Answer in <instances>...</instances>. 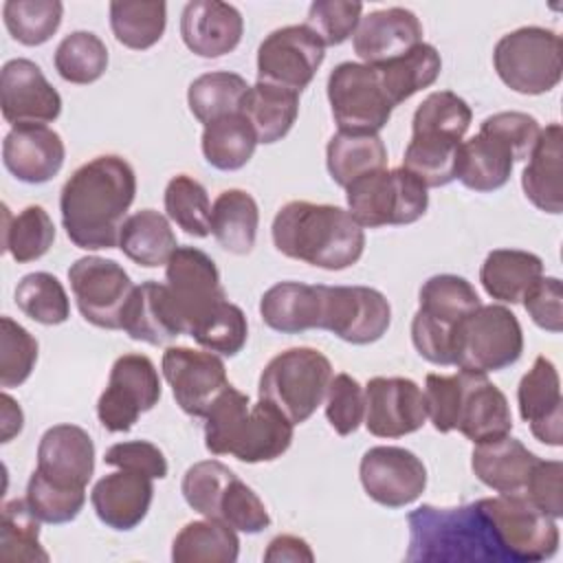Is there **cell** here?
<instances>
[{
	"mask_svg": "<svg viewBox=\"0 0 563 563\" xmlns=\"http://www.w3.org/2000/svg\"><path fill=\"white\" fill-rule=\"evenodd\" d=\"M537 455L510 433L475 444L471 468L475 477L499 495H523Z\"/></svg>",
	"mask_w": 563,
	"mask_h": 563,
	"instance_id": "28",
	"label": "cell"
},
{
	"mask_svg": "<svg viewBox=\"0 0 563 563\" xmlns=\"http://www.w3.org/2000/svg\"><path fill=\"white\" fill-rule=\"evenodd\" d=\"M260 209L255 198L244 189H224L211 205V233L216 242L233 253L249 255L255 246Z\"/></svg>",
	"mask_w": 563,
	"mask_h": 563,
	"instance_id": "37",
	"label": "cell"
},
{
	"mask_svg": "<svg viewBox=\"0 0 563 563\" xmlns=\"http://www.w3.org/2000/svg\"><path fill=\"white\" fill-rule=\"evenodd\" d=\"M240 114L251 123L257 143L271 145L282 141L297 121L299 95L273 84L255 81L249 86Z\"/></svg>",
	"mask_w": 563,
	"mask_h": 563,
	"instance_id": "32",
	"label": "cell"
},
{
	"mask_svg": "<svg viewBox=\"0 0 563 563\" xmlns=\"http://www.w3.org/2000/svg\"><path fill=\"white\" fill-rule=\"evenodd\" d=\"M473 112L471 106L451 90H435L422 99L411 119V134H446L464 141Z\"/></svg>",
	"mask_w": 563,
	"mask_h": 563,
	"instance_id": "50",
	"label": "cell"
},
{
	"mask_svg": "<svg viewBox=\"0 0 563 563\" xmlns=\"http://www.w3.org/2000/svg\"><path fill=\"white\" fill-rule=\"evenodd\" d=\"M367 431L376 438H402L427 422L424 394L405 376H374L365 385Z\"/></svg>",
	"mask_w": 563,
	"mask_h": 563,
	"instance_id": "18",
	"label": "cell"
},
{
	"mask_svg": "<svg viewBox=\"0 0 563 563\" xmlns=\"http://www.w3.org/2000/svg\"><path fill=\"white\" fill-rule=\"evenodd\" d=\"M563 462L559 460H537L526 482L523 495L539 506L550 517H563Z\"/></svg>",
	"mask_w": 563,
	"mask_h": 563,
	"instance_id": "62",
	"label": "cell"
},
{
	"mask_svg": "<svg viewBox=\"0 0 563 563\" xmlns=\"http://www.w3.org/2000/svg\"><path fill=\"white\" fill-rule=\"evenodd\" d=\"M323 284L279 282L260 299L262 321L282 334H299L321 328Z\"/></svg>",
	"mask_w": 563,
	"mask_h": 563,
	"instance_id": "30",
	"label": "cell"
},
{
	"mask_svg": "<svg viewBox=\"0 0 563 563\" xmlns=\"http://www.w3.org/2000/svg\"><path fill=\"white\" fill-rule=\"evenodd\" d=\"M422 42L418 15L405 7L378 9L361 18L352 46L363 64L378 66L391 62Z\"/></svg>",
	"mask_w": 563,
	"mask_h": 563,
	"instance_id": "22",
	"label": "cell"
},
{
	"mask_svg": "<svg viewBox=\"0 0 563 563\" xmlns=\"http://www.w3.org/2000/svg\"><path fill=\"white\" fill-rule=\"evenodd\" d=\"M271 235L282 255L323 271L350 268L365 251V229L336 205L290 200L275 213Z\"/></svg>",
	"mask_w": 563,
	"mask_h": 563,
	"instance_id": "2",
	"label": "cell"
},
{
	"mask_svg": "<svg viewBox=\"0 0 563 563\" xmlns=\"http://www.w3.org/2000/svg\"><path fill=\"white\" fill-rule=\"evenodd\" d=\"M37 339L11 317L0 319V385H22L37 363Z\"/></svg>",
	"mask_w": 563,
	"mask_h": 563,
	"instance_id": "53",
	"label": "cell"
},
{
	"mask_svg": "<svg viewBox=\"0 0 563 563\" xmlns=\"http://www.w3.org/2000/svg\"><path fill=\"white\" fill-rule=\"evenodd\" d=\"M55 242V224L48 211L40 205H29L15 216L2 213V249L18 262L29 264L51 251Z\"/></svg>",
	"mask_w": 563,
	"mask_h": 563,
	"instance_id": "41",
	"label": "cell"
},
{
	"mask_svg": "<svg viewBox=\"0 0 563 563\" xmlns=\"http://www.w3.org/2000/svg\"><path fill=\"white\" fill-rule=\"evenodd\" d=\"M103 462L110 464V466L123 468V471H134V473L147 475L152 479L167 477L165 453L147 440L117 442L106 451Z\"/></svg>",
	"mask_w": 563,
	"mask_h": 563,
	"instance_id": "61",
	"label": "cell"
},
{
	"mask_svg": "<svg viewBox=\"0 0 563 563\" xmlns=\"http://www.w3.org/2000/svg\"><path fill=\"white\" fill-rule=\"evenodd\" d=\"M325 165L330 178L345 189L356 178L385 169L387 147L376 132L339 130L325 145Z\"/></svg>",
	"mask_w": 563,
	"mask_h": 563,
	"instance_id": "35",
	"label": "cell"
},
{
	"mask_svg": "<svg viewBox=\"0 0 563 563\" xmlns=\"http://www.w3.org/2000/svg\"><path fill=\"white\" fill-rule=\"evenodd\" d=\"M35 468L57 484L86 488L95 473L92 438L77 424H55L46 429L37 444Z\"/></svg>",
	"mask_w": 563,
	"mask_h": 563,
	"instance_id": "26",
	"label": "cell"
},
{
	"mask_svg": "<svg viewBox=\"0 0 563 563\" xmlns=\"http://www.w3.org/2000/svg\"><path fill=\"white\" fill-rule=\"evenodd\" d=\"M165 284L183 317L185 334L227 299L216 262L196 246H178L165 264Z\"/></svg>",
	"mask_w": 563,
	"mask_h": 563,
	"instance_id": "16",
	"label": "cell"
},
{
	"mask_svg": "<svg viewBox=\"0 0 563 563\" xmlns=\"http://www.w3.org/2000/svg\"><path fill=\"white\" fill-rule=\"evenodd\" d=\"M266 563H312L314 552L306 539L295 534H277L264 550Z\"/></svg>",
	"mask_w": 563,
	"mask_h": 563,
	"instance_id": "63",
	"label": "cell"
},
{
	"mask_svg": "<svg viewBox=\"0 0 563 563\" xmlns=\"http://www.w3.org/2000/svg\"><path fill=\"white\" fill-rule=\"evenodd\" d=\"M57 75L77 86L97 81L108 68V48L92 31H73L55 48Z\"/></svg>",
	"mask_w": 563,
	"mask_h": 563,
	"instance_id": "45",
	"label": "cell"
},
{
	"mask_svg": "<svg viewBox=\"0 0 563 563\" xmlns=\"http://www.w3.org/2000/svg\"><path fill=\"white\" fill-rule=\"evenodd\" d=\"M161 369L176 405L191 418H205L229 385L222 358L209 350L169 345L163 352Z\"/></svg>",
	"mask_w": 563,
	"mask_h": 563,
	"instance_id": "15",
	"label": "cell"
},
{
	"mask_svg": "<svg viewBox=\"0 0 563 563\" xmlns=\"http://www.w3.org/2000/svg\"><path fill=\"white\" fill-rule=\"evenodd\" d=\"M455 429L473 444L501 438L512 431V413L506 394L486 374L460 369V398Z\"/></svg>",
	"mask_w": 563,
	"mask_h": 563,
	"instance_id": "20",
	"label": "cell"
},
{
	"mask_svg": "<svg viewBox=\"0 0 563 563\" xmlns=\"http://www.w3.org/2000/svg\"><path fill=\"white\" fill-rule=\"evenodd\" d=\"M325 418L339 435H350L361 427L365 418V387L354 376L345 372L332 376L325 391Z\"/></svg>",
	"mask_w": 563,
	"mask_h": 563,
	"instance_id": "57",
	"label": "cell"
},
{
	"mask_svg": "<svg viewBox=\"0 0 563 563\" xmlns=\"http://www.w3.org/2000/svg\"><path fill=\"white\" fill-rule=\"evenodd\" d=\"M64 15L59 0H7L2 4V20L9 35L24 46H40L48 42Z\"/></svg>",
	"mask_w": 563,
	"mask_h": 563,
	"instance_id": "46",
	"label": "cell"
},
{
	"mask_svg": "<svg viewBox=\"0 0 563 563\" xmlns=\"http://www.w3.org/2000/svg\"><path fill=\"white\" fill-rule=\"evenodd\" d=\"M460 139L446 134H411L405 147L402 167L420 178L427 189L444 187L457 176V152Z\"/></svg>",
	"mask_w": 563,
	"mask_h": 563,
	"instance_id": "43",
	"label": "cell"
},
{
	"mask_svg": "<svg viewBox=\"0 0 563 563\" xmlns=\"http://www.w3.org/2000/svg\"><path fill=\"white\" fill-rule=\"evenodd\" d=\"M233 477L235 473L220 460H202L185 471L180 493L196 512L216 519L220 497Z\"/></svg>",
	"mask_w": 563,
	"mask_h": 563,
	"instance_id": "54",
	"label": "cell"
},
{
	"mask_svg": "<svg viewBox=\"0 0 563 563\" xmlns=\"http://www.w3.org/2000/svg\"><path fill=\"white\" fill-rule=\"evenodd\" d=\"M40 519L31 512L26 499H13L2 506L0 559L2 561H48L40 543Z\"/></svg>",
	"mask_w": 563,
	"mask_h": 563,
	"instance_id": "49",
	"label": "cell"
},
{
	"mask_svg": "<svg viewBox=\"0 0 563 563\" xmlns=\"http://www.w3.org/2000/svg\"><path fill=\"white\" fill-rule=\"evenodd\" d=\"M427 185L405 167L365 174L345 187L347 211L363 229L411 224L427 213Z\"/></svg>",
	"mask_w": 563,
	"mask_h": 563,
	"instance_id": "6",
	"label": "cell"
},
{
	"mask_svg": "<svg viewBox=\"0 0 563 563\" xmlns=\"http://www.w3.org/2000/svg\"><path fill=\"white\" fill-rule=\"evenodd\" d=\"M409 563H506L479 501L438 508L422 504L407 515Z\"/></svg>",
	"mask_w": 563,
	"mask_h": 563,
	"instance_id": "4",
	"label": "cell"
},
{
	"mask_svg": "<svg viewBox=\"0 0 563 563\" xmlns=\"http://www.w3.org/2000/svg\"><path fill=\"white\" fill-rule=\"evenodd\" d=\"M2 409H0V418H2V442H11L24 427V413L18 405L15 398H11L7 391L0 398Z\"/></svg>",
	"mask_w": 563,
	"mask_h": 563,
	"instance_id": "64",
	"label": "cell"
},
{
	"mask_svg": "<svg viewBox=\"0 0 563 563\" xmlns=\"http://www.w3.org/2000/svg\"><path fill=\"white\" fill-rule=\"evenodd\" d=\"M376 70L391 106L396 108L398 103L407 101L422 88H429L435 84L442 70V57L433 44L420 42L409 53L391 62L378 64Z\"/></svg>",
	"mask_w": 563,
	"mask_h": 563,
	"instance_id": "39",
	"label": "cell"
},
{
	"mask_svg": "<svg viewBox=\"0 0 563 563\" xmlns=\"http://www.w3.org/2000/svg\"><path fill=\"white\" fill-rule=\"evenodd\" d=\"M136 196V174L119 154H101L77 167L59 194L62 227L84 251L119 246L125 213Z\"/></svg>",
	"mask_w": 563,
	"mask_h": 563,
	"instance_id": "1",
	"label": "cell"
},
{
	"mask_svg": "<svg viewBox=\"0 0 563 563\" xmlns=\"http://www.w3.org/2000/svg\"><path fill=\"white\" fill-rule=\"evenodd\" d=\"M15 306L42 325H59L70 317V301L62 282L44 271L29 273L18 282Z\"/></svg>",
	"mask_w": 563,
	"mask_h": 563,
	"instance_id": "48",
	"label": "cell"
},
{
	"mask_svg": "<svg viewBox=\"0 0 563 563\" xmlns=\"http://www.w3.org/2000/svg\"><path fill=\"white\" fill-rule=\"evenodd\" d=\"M332 363L314 347H288L275 354L260 374L257 396L292 424L306 422L325 400Z\"/></svg>",
	"mask_w": 563,
	"mask_h": 563,
	"instance_id": "5",
	"label": "cell"
},
{
	"mask_svg": "<svg viewBox=\"0 0 563 563\" xmlns=\"http://www.w3.org/2000/svg\"><path fill=\"white\" fill-rule=\"evenodd\" d=\"M512 167L515 158L510 147L501 139L479 130L475 136L460 143L455 178L466 189L488 194L508 183Z\"/></svg>",
	"mask_w": 563,
	"mask_h": 563,
	"instance_id": "31",
	"label": "cell"
},
{
	"mask_svg": "<svg viewBox=\"0 0 563 563\" xmlns=\"http://www.w3.org/2000/svg\"><path fill=\"white\" fill-rule=\"evenodd\" d=\"M238 554V530L211 517L185 523L172 541L174 563H235Z\"/></svg>",
	"mask_w": 563,
	"mask_h": 563,
	"instance_id": "38",
	"label": "cell"
},
{
	"mask_svg": "<svg viewBox=\"0 0 563 563\" xmlns=\"http://www.w3.org/2000/svg\"><path fill=\"white\" fill-rule=\"evenodd\" d=\"M521 303L541 330L552 334L563 330V284L559 277H539Z\"/></svg>",
	"mask_w": 563,
	"mask_h": 563,
	"instance_id": "59",
	"label": "cell"
},
{
	"mask_svg": "<svg viewBox=\"0 0 563 563\" xmlns=\"http://www.w3.org/2000/svg\"><path fill=\"white\" fill-rule=\"evenodd\" d=\"M539 277H543L541 257L521 249H495L479 268L484 290L501 303H519Z\"/></svg>",
	"mask_w": 563,
	"mask_h": 563,
	"instance_id": "33",
	"label": "cell"
},
{
	"mask_svg": "<svg viewBox=\"0 0 563 563\" xmlns=\"http://www.w3.org/2000/svg\"><path fill=\"white\" fill-rule=\"evenodd\" d=\"M163 387L154 363L145 354H123L112 363L106 389L97 400V418L110 433H125L141 413L154 409Z\"/></svg>",
	"mask_w": 563,
	"mask_h": 563,
	"instance_id": "11",
	"label": "cell"
},
{
	"mask_svg": "<svg viewBox=\"0 0 563 563\" xmlns=\"http://www.w3.org/2000/svg\"><path fill=\"white\" fill-rule=\"evenodd\" d=\"M477 501L493 526L506 563H537L556 554L561 539L556 519L526 495H497Z\"/></svg>",
	"mask_w": 563,
	"mask_h": 563,
	"instance_id": "9",
	"label": "cell"
},
{
	"mask_svg": "<svg viewBox=\"0 0 563 563\" xmlns=\"http://www.w3.org/2000/svg\"><path fill=\"white\" fill-rule=\"evenodd\" d=\"M323 59L325 46L306 24L275 29L257 48V81L299 95L314 79Z\"/></svg>",
	"mask_w": 563,
	"mask_h": 563,
	"instance_id": "12",
	"label": "cell"
},
{
	"mask_svg": "<svg viewBox=\"0 0 563 563\" xmlns=\"http://www.w3.org/2000/svg\"><path fill=\"white\" fill-rule=\"evenodd\" d=\"M165 213L178 229L194 238H207L211 233V202L207 189L187 174L169 178L163 194Z\"/></svg>",
	"mask_w": 563,
	"mask_h": 563,
	"instance_id": "47",
	"label": "cell"
},
{
	"mask_svg": "<svg viewBox=\"0 0 563 563\" xmlns=\"http://www.w3.org/2000/svg\"><path fill=\"white\" fill-rule=\"evenodd\" d=\"M499 79L519 95H543L563 75V44L559 33L543 26H521L499 37L493 51Z\"/></svg>",
	"mask_w": 563,
	"mask_h": 563,
	"instance_id": "7",
	"label": "cell"
},
{
	"mask_svg": "<svg viewBox=\"0 0 563 563\" xmlns=\"http://www.w3.org/2000/svg\"><path fill=\"white\" fill-rule=\"evenodd\" d=\"M358 477L365 495L385 508L409 506L427 488L424 462L402 446L367 449L358 464Z\"/></svg>",
	"mask_w": 563,
	"mask_h": 563,
	"instance_id": "17",
	"label": "cell"
},
{
	"mask_svg": "<svg viewBox=\"0 0 563 563\" xmlns=\"http://www.w3.org/2000/svg\"><path fill=\"white\" fill-rule=\"evenodd\" d=\"M517 405L532 435L550 446L563 444V398L556 365L548 356H537L532 367L521 376Z\"/></svg>",
	"mask_w": 563,
	"mask_h": 563,
	"instance_id": "21",
	"label": "cell"
},
{
	"mask_svg": "<svg viewBox=\"0 0 563 563\" xmlns=\"http://www.w3.org/2000/svg\"><path fill=\"white\" fill-rule=\"evenodd\" d=\"M121 330L130 339L150 345H165L185 334L183 317L172 299L167 284L147 279L134 286L121 310Z\"/></svg>",
	"mask_w": 563,
	"mask_h": 563,
	"instance_id": "25",
	"label": "cell"
},
{
	"mask_svg": "<svg viewBox=\"0 0 563 563\" xmlns=\"http://www.w3.org/2000/svg\"><path fill=\"white\" fill-rule=\"evenodd\" d=\"M189 336L213 354L235 356L246 345L249 323L242 308L224 299L202 321L196 323Z\"/></svg>",
	"mask_w": 563,
	"mask_h": 563,
	"instance_id": "51",
	"label": "cell"
},
{
	"mask_svg": "<svg viewBox=\"0 0 563 563\" xmlns=\"http://www.w3.org/2000/svg\"><path fill=\"white\" fill-rule=\"evenodd\" d=\"M418 312L424 321L455 334L460 321L475 312L482 301L473 284L460 275L442 273L429 277L418 292Z\"/></svg>",
	"mask_w": 563,
	"mask_h": 563,
	"instance_id": "34",
	"label": "cell"
},
{
	"mask_svg": "<svg viewBox=\"0 0 563 563\" xmlns=\"http://www.w3.org/2000/svg\"><path fill=\"white\" fill-rule=\"evenodd\" d=\"M70 290L81 317L103 330H121V310L134 284L121 264L99 255H86L68 268Z\"/></svg>",
	"mask_w": 563,
	"mask_h": 563,
	"instance_id": "13",
	"label": "cell"
},
{
	"mask_svg": "<svg viewBox=\"0 0 563 563\" xmlns=\"http://www.w3.org/2000/svg\"><path fill=\"white\" fill-rule=\"evenodd\" d=\"M328 101L339 130L376 132L391 119V101L380 84L376 66L341 62L328 77Z\"/></svg>",
	"mask_w": 563,
	"mask_h": 563,
	"instance_id": "10",
	"label": "cell"
},
{
	"mask_svg": "<svg viewBox=\"0 0 563 563\" xmlns=\"http://www.w3.org/2000/svg\"><path fill=\"white\" fill-rule=\"evenodd\" d=\"M249 84L242 75L229 70H211L196 77L187 88V106L202 125L240 112Z\"/></svg>",
	"mask_w": 563,
	"mask_h": 563,
	"instance_id": "42",
	"label": "cell"
},
{
	"mask_svg": "<svg viewBox=\"0 0 563 563\" xmlns=\"http://www.w3.org/2000/svg\"><path fill=\"white\" fill-rule=\"evenodd\" d=\"M119 249L134 264L156 268L169 262L178 242L167 216L154 209H141L125 218L119 235Z\"/></svg>",
	"mask_w": 563,
	"mask_h": 563,
	"instance_id": "36",
	"label": "cell"
},
{
	"mask_svg": "<svg viewBox=\"0 0 563 563\" xmlns=\"http://www.w3.org/2000/svg\"><path fill=\"white\" fill-rule=\"evenodd\" d=\"M244 33L242 13L222 0L187 2L180 15L185 46L198 57H222L238 48Z\"/></svg>",
	"mask_w": 563,
	"mask_h": 563,
	"instance_id": "24",
	"label": "cell"
},
{
	"mask_svg": "<svg viewBox=\"0 0 563 563\" xmlns=\"http://www.w3.org/2000/svg\"><path fill=\"white\" fill-rule=\"evenodd\" d=\"M424 407L427 418L431 420L433 429L440 433L455 431V411L460 398V372L444 376V374H427L424 378Z\"/></svg>",
	"mask_w": 563,
	"mask_h": 563,
	"instance_id": "60",
	"label": "cell"
},
{
	"mask_svg": "<svg viewBox=\"0 0 563 563\" xmlns=\"http://www.w3.org/2000/svg\"><path fill=\"white\" fill-rule=\"evenodd\" d=\"M479 130L501 139L510 147L515 161H526L539 139L541 125L528 112L506 110V112H495V114L486 117L482 121Z\"/></svg>",
	"mask_w": 563,
	"mask_h": 563,
	"instance_id": "58",
	"label": "cell"
},
{
	"mask_svg": "<svg viewBox=\"0 0 563 563\" xmlns=\"http://www.w3.org/2000/svg\"><path fill=\"white\" fill-rule=\"evenodd\" d=\"M64 158V141L48 125H15L2 141V163L20 183H48L59 174Z\"/></svg>",
	"mask_w": 563,
	"mask_h": 563,
	"instance_id": "23",
	"label": "cell"
},
{
	"mask_svg": "<svg viewBox=\"0 0 563 563\" xmlns=\"http://www.w3.org/2000/svg\"><path fill=\"white\" fill-rule=\"evenodd\" d=\"M0 108L11 128L46 125L59 117L62 97L35 62L15 57L0 70Z\"/></svg>",
	"mask_w": 563,
	"mask_h": 563,
	"instance_id": "19",
	"label": "cell"
},
{
	"mask_svg": "<svg viewBox=\"0 0 563 563\" xmlns=\"http://www.w3.org/2000/svg\"><path fill=\"white\" fill-rule=\"evenodd\" d=\"M216 519L246 534H257L271 526V515L264 501L238 475L227 484L218 504Z\"/></svg>",
	"mask_w": 563,
	"mask_h": 563,
	"instance_id": "55",
	"label": "cell"
},
{
	"mask_svg": "<svg viewBox=\"0 0 563 563\" xmlns=\"http://www.w3.org/2000/svg\"><path fill=\"white\" fill-rule=\"evenodd\" d=\"M528 165L521 172V187L526 198L541 211L559 216L563 211V128L561 123H548L541 128L539 139L526 158Z\"/></svg>",
	"mask_w": 563,
	"mask_h": 563,
	"instance_id": "29",
	"label": "cell"
},
{
	"mask_svg": "<svg viewBox=\"0 0 563 563\" xmlns=\"http://www.w3.org/2000/svg\"><path fill=\"white\" fill-rule=\"evenodd\" d=\"M391 323L387 297L369 286H323L321 328L345 343L378 341Z\"/></svg>",
	"mask_w": 563,
	"mask_h": 563,
	"instance_id": "14",
	"label": "cell"
},
{
	"mask_svg": "<svg viewBox=\"0 0 563 563\" xmlns=\"http://www.w3.org/2000/svg\"><path fill=\"white\" fill-rule=\"evenodd\" d=\"M363 18L361 2L347 0H314L308 7L306 26L323 42V46H339L354 35Z\"/></svg>",
	"mask_w": 563,
	"mask_h": 563,
	"instance_id": "56",
	"label": "cell"
},
{
	"mask_svg": "<svg viewBox=\"0 0 563 563\" xmlns=\"http://www.w3.org/2000/svg\"><path fill=\"white\" fill-rule=\"evenodd\" d=\"M167 4L147 0L110 2V29L119 44L132 51L152 48L165 33Z\"/></svg>",
	"mask_w": 563,
	"mask_h": 563,
	"instance_id": "44",
	"label": "cell"
},
{
	"mask_svg": "<svg viewBox=\"0 0 563 563\" xmlns=\"http://www.w3.org/2000/svg\"><path fill=\"white\" fill-rule=\"evenodd\" d=\"M24 499H26L31 512L42 523L57 526V523L73 521L81 512V508L86 504V488L57 484L35 468L29 477Z\"/></svg>",
	"mask_w": 563,
	"mask_h": 563,
	"instance_id": "52",
	"label": "cell"
},
{
	"mask_svg": "<svg viewBox=\"0 0 563 563\" xmlns=\"http://www.w3.org/2000/svg\"><path fill=\"white\" fill-rule=\"evenodd\" d=\"M152 499V477L123 468L103 475L90 493V504L99 521L121 532L136 528L145 519Z\"/></svg>",
	"mask_w": 563,
	"mask_h": 563,
	"instance_id": "27",
	"label": "cell"
},
{
	"mask_svg": "<svg viewBox=\"0 0 563 563\" xmlns=\"http://www.w3.org/2000/svg\"><path fill=\"white\" fill-rule=\"evenodd\" d=\"M295 435V424L271 402L249 396L231 383L205 416V446L213 455H233L246 464L282 457Z\"/></svg>",
	"mask_w": 563,
	"mask_h": 563,
	"instance_id": "3",
	"label": "cell"
},
{
	"mask_svg": "<svg viewBox=\"0 0 563 563\" xmlns=\"http://www.w3.org/2000/svg\"><path fill=\"white\" fill-rule=\"evenodd\" d=\"M200 147L205 161L211 167L220 172H235L251 161L257 147V136L251 123L240 112H235L207 123L202 130Z\"/></svg>",
	"mask_w": 563,
	"mask_h": 563,
	"instance_id": "40",
	"label": "cell"
},
{
	"mask_svg": "<svg viewBox=\"0 0 563 563\" xmlns=\"http://www.w3.org/2000/svg\"><path fill=\"white\" fill-rule=\"evenodd\" d=\"M523 352L521 323L506 306L488 303L464 317L455 330L453 365L468 372H499Z\"/></svg>",
	"mask_w": 563,
	"mask_h": 563,
	"instance_id": "8",
	"label": "cell"
}]
</instances>
